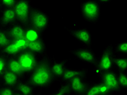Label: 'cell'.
I'll return each mask as SVG.
<instances>
[{
    "label": "cell",
    "instance_id": "cell-1",
    "mask_svg": "<svg viewBox=\"0 0 127 95\" xmlns=\"http://www.w3.org/2000/svg\"><path fill=\"white\" fill-rule=\"evenodd\" d=\"M51 62L52 57L47 53L40 56L36 67L26 78L36 90H49L55 82Z\"/></svg>",
    "mask_w": 127,
    "mask_h": 95
},
{
    "label": "cell",
    "instance_id": "cell-2",
    "mask_svg": "<svg viewBox=\"0 0 127 95\" xmlns=\"http://www.w3.org/2000/svg\"><path fill=\"white\" fill-rule=\"evenodd\" d=\"M80 11L85 21L94 25L99 21L101 17V5L96 0H85L80 3Z\"/></svg>",
    "mask_w": 127,
    "mask_h": 95
},
{
    "label": "cell",
    "instance_id": "cell-3",
    "mask_svg": "<svg viewBox=\"0 0 127 95\" xmlns=\"http://www.w3.org/2000/svg\"><path fill=\"white\" fill-rule=\"evenodd\" d=\"M51 18L41 8L32 5L31 8L28 25L44 33L50 27Z\"/></svg>",
    "mask_w": 127,
    "mask_h": 95
},
{
    "label": "cell",
    "instance_id": "cell-4",
    "mask_svg": "<svg viewBox=\"0 0 127 95\" xmlns=\"http://www.w3.org/2000/svg\"><path fill=\"white\" fill-rule=\"evenodd\" d=\"M114 46L110 44L104 48L102 53L97 57L96 66L94 67V71L97 77L101 73L114 68Z\"/></svg>",
    "mask_w": 127,
    "mask_h": 95
},
{
    "label": "cell",
    "instance_id": "cell-5",
    "mask_svg": "<svg viewBox=\"0 0 127 95\" xmlns=\"http://www.w3.org/2000/svg\"><path fill=\"white\" fill-rule=\"evenodd\" d=\"M32 0H18L13 7L16 22L24 26L28 25L29 17L31 8Z\"/></svg>",
    "mask_w": 127,
    "mask_h": 95
},
{
    "label": "cell",
    "instance_id": "cell-6",
    "mask_svg": "<svg viewBox=\"0 0 127 95\" xmlns=\"http://www.w3.org/2000/svg\"><path fill=\"white\" fill-rule=\"evenodd\" d=\"M40 56L34 53L30 50H24L16 56L23 70L27 76L35 68L39 61Z\"/></svg>",
    "mask_w": 127,
    "mask_h": 95
},
{
    "label": "cell",
    "instance_id": "cell-7",
    "mask_svg": "<svg viewBox=\"0 0 127 95\" xmlns=\"http://www.w3.org/2000/svg\"><path fill=\"white\" fill-rule=\"evenodd\" d=\"M69 52L74 57L73 59L86 63L94 67L96 66L97 57L92 47L77 48L70 50Z\"/></svg>",
    "mask_w": 127,
    "mask_h": 95
},
{
    "label": "cell",
    "instance_id": "cell-8",
    "mask_svg": "<svg viewBox=\"0 0 127 95\" xmlns=\"http://www.w3.org/2000/svg\"><path fill=\"white\" fill-rule=\"evenodd\" d=\"M70 35L76 40L83 47H91L92 38L90 31L87 28L70 29L64 27Z\"/></svg>",
    "mask_w": 127,
    "mask_h": 95
},
{
    "label": "cell",
    "instance_id": "cell-9",
    "mask_svg": "<svg viewBox=\"0 0 127 95\" xmlns=\"http://www.w3.org/2000/svg\"><path fill=\"white\" fill-rule=\"evenodd\" d=\"M98 77L99 80L104 82L108 86L112 94L120 93L123 91L118 83L117 72L115 68L101 73Z\"/></svg>",
    "mask_w": 127,
    "mask_h": 95
},
{
    "label": "cell",
    "instance_id": "cell-10",
    "mask_svg": "<svg viewBox=\"0 0 127 95\" xmlns=\"http://www.w3.org/2000/svg\"><path fill=\"white\" fill-rule=\"evenodd\" d=\"M68 82L70 85L73 95H84L89 81L87 79V77L78 76L72 78Z\"/></svg>",
    "mask_w": 127,
    "mask_h": 95
},
{
    "label": "cell",
    "instance_id": "cell-11",
    "mask_svg": "<svg viewBox=\"0 0 127 95\" xmlns=\"http://www.w3.org/2000/svg\"><path fill=\"white\" fill-rule=\"evenodd\" d=\"M71 59H66L62 60H58L54 56L52 57L51 71L55 82H58L59 79L61 78L66 68L68 66L66 63Z\"/></svg>",
    "mask_w": 127,
    "mask_h": 95
},
{
    "label": "cell",
    "instance_id": "cell-12",
    "mask_svg": "<svg viewBox=\"0 0 127 95\" xmlns=\"http://www.w3.org/2000/svg\"><path fill=\"white\" fill-rule=\"evenodd\" d=\"M15 23L16 19L13 7L0 9V28H6Z\"/></svg>",
    "mask_w": 127,
    "mask_h": 95
},
{
    "label": "cell",
    "instance_id": "cell-13",
    "mask_svg": "<svg viewBox=\"0 0 127 95\" xmlns=\"http://www.w3.org/2000/svg\"><path fill=\"white\" fill-rule=\"evenodd\" d=\"M88 72L89 69L87 68L78 69L67 66L58 82H59L60 84H62L68 82L69 80L74 77L78 76L86 77L88 76Z\"/></svg>",
    "mask_w": 127,
    "mask_h": 95
},
{
    "label": "cell",
    "instance_id": "cell-14",
    "mask_svg": "<svg viewBox=\"0 0 127 95\" xmlns=\"http://www.w3.org/2000/svg\"><path fill=\"white\" fill-rule=\"evenodd\" d=\"M7 69L18 75L21 79H26L27 74L23 70L16 56L7 57Z\"/></svg>",
    "mask_w": 127,
    "mask_h": 95
},
{
    "label": "cell",
    "instance_id": "cell-15",
    "mask_svg": "<svg viewBox=\"0 0 127 95\" xmlns=\"http://www.w3.org/2000/svg\"><path fill=\"white\" fill-rule=\"evenodd\" d=\"M16 95H34L36 90L26 79H21L15 86Z\"/></svg>",
    "mask_w": 127,
    "mask_h": 95
},
{
    "label": "cell",
    "instance_id": "cell-16",
    "mask_svg": "<svg viewBox=\"0 0 127 95\" xmlns=\"http://www.w3.org/2000/svg\"><path fill=\"white\" fill-rule=\"evenodd\" d=\"M11 41L25 38V27L18 23H15L5 28Z\"/></svg>",
    "mask_w": 127,
    "mask_h": 95
},
{
    "label": "cell",
    "instance_id": "cell-17",
    "mask_svg": "<svg viewBox=\"0 0 127 95\" xmlns=\"http://www.w3.org/2000/svg\"><path fill=\"white\" fill-rule=\"evenodd\" d=\"M27 50L37 55L42 56L47 53V46L44 39L42 38L33 42H28Z\"/></svg>",
    "mask_w": 127,
    "mask_h": 95
},
{
    "label": "cell",
    "instance_id": "cell-18",
    "mask_svg": "<svg viewBox=\"0 0 127 95\" xmlns=\"http://www.w3.org/2000/svg\"><path fill=\"white\" fill-rule=\"evenodd\" d=\"M2 85L15 88L21 78L16 74L7 69L1 77Z\"/></svg>",
    "mask_w": 127,
    "mask_h": 95
},
{
    "label": "cell",
    "instance_id": "cell-19",
    "mask_svg": "<svg viewBox=\"0 0 127 95\" xmlns=\"http://www.w3.org/2000/svg\"><path fill=\"white\" fill-rule=\"evenodd\" d=\"M25 38L28 42H33L44 38V33L36 30V28L30 25H27L25 26Z\"/></svg>",
    "mask_w": 127,
    "mask_h": 95
},
{
    "label": "cell",
    "instance_id": "cell-20",
    "mask_svg": "<svg viewBox=\"0 0 127 95\" xmlns=\"http://www.w3.org/2000/svg\"><path fill=\"white\" fill-rule=\"evenodd\" d=\"M20 49L13 41L1 49L0 54L6 57L16 56L21 52Z\"/></svg>",
    "mask_w": 127,
    "mask_h": 95
},
{
    "label": "cell",
    "instance_id": "cell-21",
    "mask_svg": "<svg viewBox=\"0 0 127 95\" xmlns=\"http://www.w3.org/2000/svg\"><path fill=\"white\" fill-rule=\"evenodd\" d=\"M114 67L118 71H127V55H118L115 54Z\"/></svg>",
    "mask_w": 127,
    "mask_h": 95
},
{
    "label": "cell",
    "instance_id": "cell-22",
    "mask_svg": "<svg viewBox=\"0 0 127 95\" xmlns=\"http://www.w3.org/2000/svg\"><path fill=\"white\" fill-rule=\"evenodd\" d=\"M51 95H73L71 86L67 82L61 84V86L53 93H50Z\"/></svg>",
    "mask_w": 127,
    "mask_h": 95
},
{
    "label": "cell",
    "instance_id": "cell-23",
    "mask_svg": "<svg viewBox=\"0 0 127 95\" xmlns=\"http://www.w3.org/2000/svg\"><path fill=\"white\" fill-rule=\"evenodd\" d=\"M115 54L118 55H127V40H123L116 44L114 47Z\"/></svg>",
    "mask_w": 127,
    "mask_h": 95
},
{
    "label": "cell",
    "instance_id": "cell-24",
    "mask_svg": "<svg viewBox=\"0 0 127 95\" xmlns=\"http://www.w3.org/2000/svg\"><path fill=\"white\" fill-rule=\"evenodd\" d=\"M118 83L122 91L127 90V71L116 70Z\"/></svg>",
    "mask_w": 127,
    "mask_h": 95
},
{
    "label": "cell",
    "instance_id": "cell-25",
    "mask_svg": "<svg viewBox=\"0 0 127 95\" xmlns=\"http://www.w3.org/2000/svg\"><path fill=\"white\" fill-rule=\"evenodd\" d=\"M11 41L5 28H0V48L5 47Z\"/></svg>",
    "mask_w": 127,
    "mask_h": 95
},
{
    "label": "cell",
    "instance_id": "cell-26",
    "mask_svg": "<svg viewBox=\"0 0 127 95\" xmlns=\"http://www.w3.org/2000/svg\"><path fill=\"white\" fill-rule=\"evenodd\" d=\"M84 95H99L98 83L89 81Z\"/></svg>",
    "mask_w": 127,
    "mask_h": 95
},
{
    "label": "cell",
    "instance_id": "cell-27",
    "mask_svg": "<svg viewBox=\"0 0 127 95\" xmlns=\"http://www.w3.org/2000/svg\"><path fill=\"white\" fill-rule=\"evenodd\" d=\"M0 95H16L15 88L2 85L0 87Z\"/></svg>",
    "mask_w": 127,
    "mask_h": 95
},
{
    "label": "cell",
    "instance_id": "cell-28",
    "mask_svg": "<svg viewBox=\"0 0 127 95\" xmlns=\"http://www.w3.org/2000/svg\"><path fill=\"white\" fill-rule=\"evenodd\" d=\"M98 89L99 95H111L112 93L109 88L104 83L98 80Z\"/></svg>",
    "mask_w": 127,
    "mask_h": 95
},
{
    "label": "cell",
    "instance_id": "cell-29",
    "mask_svg": "<svg viewBox=\"0 0 127 95\" xmlns=\"http://www.w3.org/2000/svg\"><path fill=\"white\" fill-rule=\"evenodd\" d=\"M13 41L15 43L21 51L27 50L28 41L25 38L13 40Z\"/></svg>",
    "mask_w": 127,
    "mask_h": 95
},
{
    "label": "cell",
    "instance_id": "cell-30",
    "mask_svg": "<svg viewBox=\"0 0 127 95\" xmlns=\"http://www.w3.org/2000/svg\"><path fill=\"white\" fill-rule=\"evenodd\" d=\"M7 69V57L0 54V78Z\"/></svg>",
    "mask_w": 127,
    "mask_h": 95
},
{
    "label": "cell",
    "instance_id": "cell-31",
    "mask_svg": "<svg viewBox=\"0 0 127 95\" xmlns=\"http://www.w3.org/2000/svg\"><path fill=\"white\" fill-rule=\"evenodd\" d=\"M18 0H0V6L2 8H13Z\"/></svg>",
    "mask_w": 127,
    "mask_h": 95
},
{
    "label": "cell",
    "instance_id": "cell-32",
    "mask_svg": "<svg viewBox=\"0 0 127 95\" xmlns=\"http://www.w3.org/2000/svg\"><path fill=\"white\" fill-rule=\"evenodd\" d=\"M96 1L100 5H105L111 2L112 0H96Z\"/></svg>",
    "mask_w": 127,
    "mask_h": 95
},
{
    "label": "cell",
    "instance_id": "cell-33",
    "mask_svg": "<svg viewBox=\"0 0 127 95\" xmlns=\"http://www.w3.org/2000/svg\"><path fill=\"white\" fill-rule=\"evenodd\" d=\"M2 85V81H1V78H0V87H1Z\"/></svg>",
    "mask_w": 127,
    "mask_h": 95
},
{
    "label": "cell",
    "instance_id": "cell-34",
    "mask_svg": "<svg viewBox=\"0 0 127 95\" xmlns=\"http://www.w3.org/2000/svg\"><path fill=\"white\" fill-rule=\"evenodd\" d=\"M1 9V6H0V9Z\"/></svg>",
    "mask_w": 127,
    "mask_h": 95
},
{
    "label": "cell",
    "instance_id": "cell-35",
    "mask_svg": "<svg viewBox=\"0 0 127 95\" xmlns=\"http://www.w3.org/2000/svg\"><path fill=\"white\" fill-rule=\"evenodd\" d=\"M0 51H1V48H0Z\"/></svg>",
    "mask_w": 127,
    "mask_h": 95
}]
</instances>
